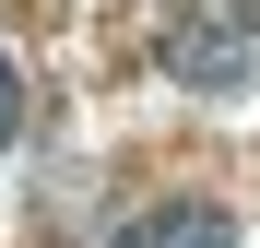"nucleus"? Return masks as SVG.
<instances>
[{
  "label": "nucleus",
  "mask_w": 260,
  "mask_h": 248,
  "mask_svg": "<svg viewBox=\"0 0 260 248\" xmlns=\"http://www.w3.org/2000/svg\"><path fill=\"white\" fill-rule=\"evenodd\" d=\"M248 12H189V24H166V71L178 83H201V95H237L248 83Z\"/></svg>",
  "instance_id": "1"
},
{
  "label": "nucleus",
  "mask_w": 260,
  "mask_h": 248,
  "mask_svg": "<svg viewBox=\"0 0 260 248\" xmlns=\"http://www.w3.org/2000/svg\"><path fill=\"white\" fill-rule=\"evenodd\" d=\"M118 248H237V213L225 201H154Z\"/></svg>",
  "instance_id": "2"
},
{
  "label": "nucleus",
  "mask_w": 260,
  "mask_h": 248,
  "mask_svg": "<svg viewBox=\"0 0 260 248\" xmlns=\"http://www.w3.org/2000/svg\"><path fill=\"white\" fill-rule=\"evenodd\" d=\"M12 130H24V71L0 59V142H12Z\"/></svg>",
  "instance_id": "3"
}]
</instances>
